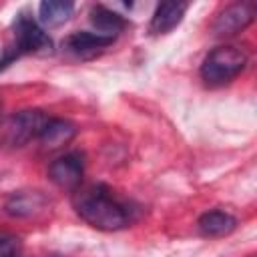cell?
<instances>
[{
  "mask_svg": "<svg viewBox=\"0 0 257 257\" xmlns=\"http://www.w3.org/2000/svg\"><path fill=\"white\" fill-rule=\"evenodd\" d=\"M70 203L74 213L98 231H120L137 219L135 205L104 183L80 185L72 191Z\"/></svg>",
  "mask_w": 257,
  "mask_h": 257,
  "instance_id": "6da1fadb",
  "label": "cell"
},
{
  "mask_svg": "<svg viewBox=\"0 0 257 257\" xmlns=\"http://www.w3.org/2000/svg\"><path fill=\"white\" fill-rule=\"evenodd\" d=\"M48 52H52V38L32 14L20 10L12 20L10 40L2 50L0 70L8 68L14 60L26 54H48Z\"/></svg>",
  "mask_w": 257,
  "mask_h": 257,
  "instance_id": "7a4b0ae2",
  "label": "cell"
},
{
  "mask_svg": "<svg viewBox=\"0 0 257 257\" xmlns=\"http://www.w3.org/2000/svg\"><path fill=\"white\" fill-rule=\"evenodd\" d=\"M48 118L50 116L38 108L18 110L4 120L0 128V143L10 149H18V147L28 145L30 141H38Z\"/></svg>",
  "mask_w": 257,
  "mask_h": 257,
  "instance_id": "277c9868",
  "label": "cell"
},
{
  "mask_svg": "<svg viewBox=\"0 0 257 257\" xmlns=\"http://www.w3.org/2000/svg\"><path fill=\"white\" fill-rule=\"evenodd\" d=\"M187 10H189L187 2H163V4H159L153 12L149 32L155 34V36L169 34L173 28H177L181 24Z\"/></svg>",
  "mask_w": 257,
  "mask_h": 257,
  "instance_id": "9c48e42d",
  "label": "cell"
},
{
  "mask_svg": "<svg viewBox=\"0 0 257 257\" xmlns=\"http://www.w3.org/2000/svg\"><path fill=\"white\" fill-rule=\"evenodd\" d=\"M74 12V2H60V0H46L38 6V22L42 28H56L64 24Z\"/></svg>",
  "mask_w": 257,
  "mask_h": 257,
  "instance_id": "4fadbf2b",
  "label": "cell"
},
{
  "mask_svg": "<svg viewBox=\"0 0 257 257\" xmlns=\"http://www.w3.org/2000/svg\"><path fill=\"white\" fill-rule=\"evenodd\" d=\"M84 177V155L78 151L64 153L48 165V179L66 191H74L82 185Z\"/></svg>",
  "mask_w": 257,
  "mask_h": 257,
  "instance_id": "5b68a950",
  "label": "cell"
},
{
  "mask_svg": "<svg viewBox=\"0 0 257 257\" xmlns=\"http://www.w3.org/2000/svg\"><path fill=\"white\" fill-rule=\"evenodd\" d=\"M74 135H76V126L70 120L50 116L38 137V143L44 151H56V149L66 147L74 139Z\"/></svg>",
  "mask_w": 257,
  "mask_h": 257,
  "instance_id": "30bf717a",
  "label": "cell"
},
{
  "mask_svg": "<svg viewBox=\"0 0 257 257\" xmlns=\"http://www.w3.org/2000/svg\"><path fill=\"white\" fill-rule=\"evenodd\" d=\"M249 56L235 44H221L213 48L201 62V80L207 86H223L235 80L247 66Z\"/></svg>",
  "mask_w": 257,
  "mask_h": 257,
  "instance_id": "3957f363",
  "label": "cell"
},
{
  "mask_svg": "<svg viewBox=\"0 0 257 257\" xmlns=\"http://www.w3.org/2000/svg\"><path fill=\"white\" fill-rule=\"evenodd\" d=\"M114 38L110 36H102L94 30H80V32H72L64 38L62 48L66 54L80 58V60H88L98 56L102 50H106L108 46H112Z\"/></svg>",
  "mask_w": 257,
  "mask_h": 257,
  "instance_id": "52a82bcc",
  "label": "cell"
},
{
  "mask_svg": "<svg viewBox=\"0 0 257 257\" xmlns=\"http://www.w3.org/2000/svg\"><path fill=\"white\" fill-rule=\"evenodd\" d=\"M237 227V219L229 213V211H223V209H213V211H207L199 217L197 221V229L203 237H209V239H217V237H225L229 233H233Z\"/></svg>",
  "mask_w": 257,
  "mask_h": 257,
  "instance_id": "8fae6325",
  "label": "cell"
},
{
  "mask_svg": "<svg viewBox=\"0 0 257 257\" xmlns=\"http://www.w3.org/2000/svg\"><path fill=\"white\" fill-rule=\"evenodd\" d=\"M20 237L10 231H0V257H18L20 253Z\"/></svg>",
  "mask_w": 257,
  "mask_h": 257,
  "instance_id": "5bb4252c",
  "label": "cell"
},
{
  "mask_svg": "<svg viewBox=\"0 0 257 257\" xmlns=\"http://www.w3.org/2000/svg\"><path fill=\"white\" fill-rule=\"evenodd\" d=\"M90 24L94 26V32H98L102 36L116 38L128 26V20L118 12H114L102 4H96L90 8Z\"/></svg>",
  "mask_w": 257,
  "mask_h": 257,
  "instance_id": "7c38bea8",
  "label": "cell"
},
{
  "mask_svg": "<svg viewBox=\"0 0 257 257\" xmlns=\"http://www.w3.org/2000/svg\"><path fill=\"white\" fill-rule=\"evenodd\" d=\"M48 199L40 191H16L4 203V213L16 219H30L46 211Z\"/></svg>",
  "mask_w": 257,
  "mask_h": 257,
  "instance_id": "ba28073f",
  "label": "cell"
},
{
  "mask_svg": "<svg viewBox=\"0 0 257 257\" xmlns=\"http://www.w3.org/2000/svg\"><path fill=\"white\" fill-rule=\"evenodd\" d=\"M0 112H2V96H0Z\"/></svg>",
  "mask_w": 257,
  "mask_h": 257,
  "instance_id": "9a60e30c",
  "label": "cell"
},
{
  "mask_svg": "<svg viewBox=\"0 0 257 257\" xmlns=\"http://www.w3.org/2000/svg\"><path fill=\"white\" fill-rule=\"evenodd\" d=\"M253 18H255V6L251 2L229 4L217 14L213 22V32L215 36H221V38L235 36L241 30H245L253 22Z\"/></svg>",
  "mask_w": 257,
  "mask_h": 257,
  "instance_id": "8992f818",
  "label": "cell"
}]
</instances>
